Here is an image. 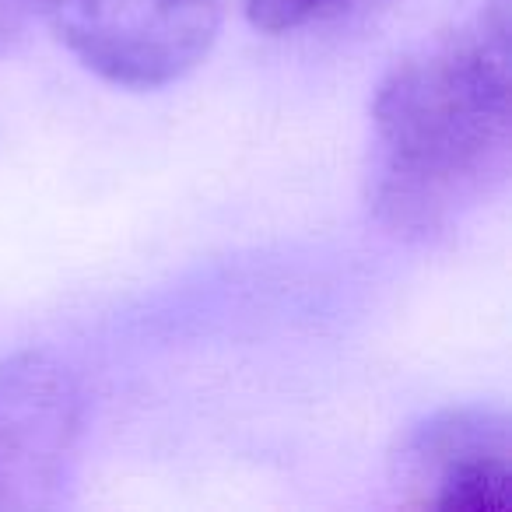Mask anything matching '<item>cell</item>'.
<instances>
[{"instance_id": "cell-6", "label": "cell", "mask_w": 512, "mask_h": 512, "mask_svg": "<svg viewBox=\"0 0 512 512\" xmlns=\"http://www.w3.org/2000/svg\"><path fill=\"white\" fill-rule=\"evenodd\" d=\"M36 15H46L43 0H0V53L22 43Z\"/></svg>"}, {"instance_id": "cell-2", "label": "cell", "mask_w": 512, "mask_h": 512, "mask_svg": "<svg viewBox=\"0 0 512 512\" xmlns=\"http://www.w3.org/2000/svg\"><path fill=\"white\" fill-rule=\"evenodd\" d=\"M67 50L120 88H165L211 53L221 0H43Z\"/></svg>"}, {"instance_id": "cell-3", "label": "cell", "mask_w": 512, "mask_h": 512, "mask_svg": "<svg viewBox=\"0 0 512 512\" xmlns=\"http://www.w3.org/2000/svg\"><path fill=\"white\" fill-rule=\"evenodd\" d=\"M85 404L46 351L0 358V509H57L74 481Z\"/></svg>"}, {"instance_id": "cell-4", "label": "cell", "mask_w": 512, "mask_h": 512, "mask_svg": "<svg viewBox=\"0 0 512 512\" xmlns=\"http://www.w3.org/2000/svg\"><path fill=\"white\" fill-rule=\"evenodd\" d=\"M397 491L411 509H509L512 428L505 411L467 404L425 418L400 446Z\"/></svg>"}, {"instance_id": "cell-1", "label": "cell", "mask_w": 512, "mask_h": 512, "mask_svg": "<svg viewBox=\"0 0 512 512\" xmlns=\"http://www.w3.org/2000/svg\"><path fill=\"white\" fill-rule=\"evenodd\" d=\"M509 0H484L460 25L390 67L372 99L369 211L404 242L463 228L509 179Z\"/></svg>"}, {"instance_id": "cell-5", "label": "cell", "mask_w": 512, "mask_h": 512, "mask_svg": "<svg viewBox=\"0 0 512 512\" xmlns=\"http://www.w3.org/2000/svg\"><path fill=\"white\" fill-rule=\"evenodd\" d=\"M372 4L379 0H246V15L260 32L288 36V32L320 29V25L348 18Z\"/></svg>"}]
</instances>
